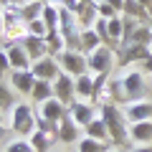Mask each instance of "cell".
<instances>
[{
    "instance_id": "1",
    "label": "cell",
    "mask_w": 152,
    "mask_h": 152,
    "mask_svg": "<svg viewBox=\"0 0 152 152\" xmlns=\"http://www.w3.org/2000/svg\"><path fill=\"white\" fill-rule=\"evenodd\" d=\"M145 71L140 66H124V71H119V89H122V102H140L147 99V79Z\"/></svg>"
},
{
    "instance_id": "2",
    "label": "cell",
    "mask_w": 152,
    "mask_h": 152,
    "mask_svg": "<svg viewBox=\"0 0 152 152\" xmlns=\"http://www.w3.org/2000/svg\"><path fill=\"white\" fill-rule=\"evenodd\" d=\"M99 117L107 122L109 134H112V142H114V145H122L124 140H129V122H127L124 112H122L114 102H104L102 109H99Z\"/></svg>"
},
{
    "instance_id": "3",
    "label": "cell",
    "mask_w": 152,
    "mask_h": 152,
    "mask_svg": "<svg viewBox=\"0 0 152 152\" xmlns=\"http://www.w3.org/2000/svg\"><path fill=\"white\" fill-rule=\"evenodd\" d=\"M38 114L31 104H13L10 107V132L18 137H31L38 129Z\"/></svg>"
},
{
    "instance_id": "4",
    "label": "cell",
    "mask_w": 152,
    "mask_h": 152,
    "mask_svg": "<svg viewBox=\"0 0 152 152\" xmlns=\"http://www.w3.org/2000/svg\"><path fill=\"white\" fill-rule=\"evenodd\" d=\"M56 58H58L61 69H64L66 74H71L74 79L89 71V64H86V53H84V51H79V48H64L58 56H56Z\"/></svg>"
},
{
    "instance_id": "5",
    "label": "cell",
    "mask_w": 152,
    "mask_h": 152,
    "mask_svg": "<svg viewBox=\"0 0 152 152\" xmlns=\"http://www.w3.org/2000/svg\"><path fill=\"white\" fill-rule=\"evenodd\" d=\"M86 64L91 74H109L114 66V51L109 43H102L99 48H94L91 53H86Z\"/></svg>"
},
{
    "instance_id": "6",
    "label": "cell",
    "mask_w": 152,
    "mask_h": 152,
    "mask_svg": "<svg viewBox=\"0 0 152 152\" xmlns=\"http://www.w3.org/2000/svg\"><path fill=\"white\" fill-rule=\"evenodd\" d=\"M81 129L84 127H79L76 119L66 112L64 117L58 119V124H56V140H61L64 145H76V142L81 140Z\"/></svg>"
},
{
    "instance_id": "7",
    "label": "cell",
    "mask_w": 152,
    "mask_h": 152,
    "mask_svg": "<svg viewBox=\"0 0 152 152\" xmlns=\"http://www.w3.org/2000/svg\"><path fill=\"white\" fill-rule=\"evenodd\" d=\"M53 96H58L66 107L76 102V79L71 74L61 71V74L53 79Z\"/></svg>"
},
{
    "instance_id": "8",
    "label": "cell",
    "mask_w": 152,
    "mask_h": 152,
    "mask_svg": "<svg viewBox=\"0 0 152 152\" xmlns=\"http://www.w3.org/2000/svg\"><path fill=\"white\" fill-rule=\"evenodd\" d=\"M31 71H33V76H36V79L53 81V79H56V76H58L64 69H61V64H58V58H56V56H43V58L33 61Z\"/></svg>"
},
{
    "instance_id": "9",
    "label": "cell",
    "mask_w": 152,
    "mask_h": 152,
    "mask_svg": "<svg viewBox=\"0 0 152 152\" xmlns=\"http://www.w3.org/2000/svg\"><path fill=\"white\" fill-rule=\"evenodd\" d=\"M66 112H69V107H66L58 96H51V99H46V102H38V117L53 122V124H58V119Z\"/></svg>"
},
{
    "instance_id": "10",
    "label": "cell",
    "mask_w": 152,
    "mask_h": 152,
    "mask_svg": "<svg viewBox=\"0 0 152 152\" xmlns=\"http://www.w3.org/2000/svg\"><path fill=\"white\" fill-rule=\"evenodd\" d=\"M8 81H10V89L18 94H26V96H31L33 94V86H36V76H33V71H10V76H8Z\"/></svg>"
},
{
    "instance_id": "11",
    "label": "cell",
    "mask_w": 152,
    "mask_h": 152,
    "mask_svg": "<svg viewBox=\"0 0 152 152\" xmlns=\"http://www.w3.org/2000/svg\"><path fill=\"white\" fill-rule=\"evenodd\" d=\"M122 112H124L127 122H145V119H152V102H150V99L127 102Z\"/></svg>"
},
{
    "instance_id": "12",
    "label": "cell",
    "mask_w": 152,
    "mask_h": 152,
    "mask_svg": "<svg viewBox=\"0 0 152 152\" xmlns=\"http://www.w3.org/2000/svg\"><path fill=\"white\" fill-rule=\"evenodd\" d=\"M8 58H10V66H13V71H28L33 66V58L28 56V51L23 48V43L20 41H13L10 46H8Z\"/></svg>"
},
{
    "instance_id": "13",
    "label": "cell",
    "mask_w": 152,
    "mask_h": 152,
    "mask_svg": "<svg viewBox=\"0 0 152 152\" xmlns=\"http://www.w3.org/2000/svg\"><path fill=\"white\" fill-rule=\"evenodd\" d=\"M69 114L76 119L79 127H86L91 119H96V109L91 102H84V99H76L74 104H69Z\"/></svg>"
},
{
    "instance_id": "14",
    "label": "cell",
    "mask_w": 152,
    "mask_h": 152,
    "mask_svg": "<svg viewBox=\"0 0 152 152\" xmlns=\"http://www.w3.org/2000/svg\"><path fill=\"white\" fill-rule=\"evenodd\" d=\"M94 94H96V76H94L91 71L76 76V99L94 102Z\"/></svg>"
},
{
    "instance_id": "15",
    "label": "cell",
    "mask_w": 152,
    "mask_h": 152,
    "mask_svg": "<svg viewBox=\"0 0 152 152\" xmlns=\"http://www.w3.org/2000/svg\"><path fill=\"white\" fill-rule=\"evenodd\" d=\"M129 140L134 145H152V119L129 122Z\"/></svg>"
},
{
    "instance_id": "16",
    "label": "cell",
    "mask_w": 152,
    "mask_h": 152,
    "mask_svg": "<svg viewBox=\"0 0 152 152\" xmlns=\"http://www.w3.org/2000/svg\"><path fill=\"white\" fill-rule=\"evenodd\" d=\"M23 43V48L28 51V56H31L33 61H38V58H43V56H51L48 53V41L46 38H38V36H26L20 41Z\"/></svg>"
},
{
    "instance_id": "17",
    "label": "cell",
    "mask_w": 152,
    "mask_h": 152,
    "mask_svg": "<svg viewBox=\"0 0 152 152\" xmlns=\"http://www.w3.org/2000/svg\"><path fill=\"white\" fill-rule=\"evenodd\" d=\"M150 46H140V43H129L124 46V58H122V66H132V64H142L145 58H150Z\"/></svg>"
},
{
    "instance_id": "18",
    "label": "cell",
    "mask_w": 152,
    "mask_h": 152,
    "mask_svg": "<svg viewBox=\"0 0 152 152\" xmlns=\"http://www.w3.org/2000/svg\"><path fill=\"white\" fill-rule=\"evenodd\" d=\"M102 43H104L102 36H99V33L94 31V26H91V28H81V33H79V46H76V48L84 51V53H91V51L99 48Z\"/></svg>"
},
{
    "instance_id": "19",
    "label": "cell",
    "mask_w": 152,
    "mask_h": 152,
    "mask_svg": "<svg viewBox=\"0 0 152 152\" xmlns=\"http://www.w3.org/2000/svg\"><path fill=\"white\" fill-rule=\"evenodd\" d=\"M84 134H86V137H94V140H102V142L112 140V134H109V127H107V122H104L102 117H96V119L89 122V124L84 127Z\"/></svg>"
},
{
    "instance_id": "20",
    "label": "cell",
    "mask_w": 152,
    "mask_h": 152,
    "mask_svg": "<svg viewBox=\"0 0 152 152\" xmlns=\"http://www.w3.org/2000/svg\"><path fill=\"white\" fill-rule=\"evenodd\" d=\"M18 8H20L23 20H26V23H31V20H36V18H41V15H43L46 0H26V3H20Z\"/></svg>"
},
{
    "instance_id": "21",
    "label": "cell",
    "mask_w": 152,
    "mask_h": 152,
    "mask_svg": "<svg viewBox=\"0 0 152 152\" xmlns=\"http://www.w3.org/2000/svg\"><path fill=\"white\" fill-rule=\"evenodd\" d=\"M28 140H31V145H33V150H36V152H48V147H51V142L56 140V134L43 132V129H36Z\"/></svg>"
},
{
    "instance_id": "22",
    "label": "cell",
    "mask_w": 152,
    "mask_h": 152,
    "mask_svg": "<svg viewBox=\"0 0 152 152\" xmlns=\"http://www.w3.org/2000/svg\"><path fill=\"white\" fill-rule=\"evenodd\" d=\"M41 18L46 20V26H48V31H51V33L61 28V10L53 5V3H46V8H43V15H41Z\"/></svg>"
},
{
    "instance_id": "23",
    "label": "cell",
    "mask_w": 152,
    "mask_h": 152,
    "mask_svg": "<svg viewBox=\"0 0 152 152\" xmlns=\"http://www.w3.org/2000/svg\"><path fill=\"white\" fill-rule=\"evenodd\" d=\"M31 96L36 99V104H38V102H46V99H51V96H53V81L38 79L36 86H33V94H31Z\"/></svg>"
},
{
    "instance_id": "24",
    "label": "cell",
    "mask_w": 152,
    "mask_h": 152,
    "mask_svg": "<svg viewBox=\"0 0 152 152\" xmlns=\"http://www.w3.org/2000/svg\"><path fill=\"white\" fill-rule=\"evenodd\" d=\"M76 150H79V152H107V142L94 140V137H86V134H84L81 140L76 142Z\"/></svg>"
},
{
    "instance_id": "25",
    "label": "cell",
    "mask_w": 152,
    "mask_h": 152,
    "mask_svg": "<svg viewBox=\"0 0 152 152\" xmlns=\"http://www.w3.org/2000/svg\"><path fill=\"white\" fill-rule=\"evenodd\" d=\"M109 38L112 41H124V15H114L109 18Z\"/></svg>"
},
{
    "instance_id": "26",
    "label": "cell",
    "mask_w": 152,
    "mask_h": 152,
    "mask_svg": "<svg viewBox=\"0 0 152 152\" xmlns=\"http://www.w3.org/2000/svg\"><path fill=\"white\" fill-rule=\"evenodd\" d=\"M3 152H36V150H33V145H31L28 137H15V140L5 142Z\"/></svg>"
},
{
    "instance_id": "27",
    "label": "cell",
    "mask_w": 152,
    "mask_h": 152,
    "mask_svg": "<svg viewBox=\"0 0 152 152\" xmlns=\"http://www.w3.org/2000/svg\"><path fill=\"white\" fill-rule=\"evenodd\" d=\"M48 26H46L43 18H36V20L28 23V36H38V38H48Z\"/></svg>"
},
{
    "instance_id": "28",
    "label": "cell",
    "mask_w": 152,
    "mask_h": 152,
    "mask_svg": "<svg viewBox=\"0 0 152 152\" xmlns=\"http://www.w3.org/2000/svg\"><path fill=\"white\" fill-rule=\"evenodd\" d=\"M122 15L145 18V15H147V8H145V5H140L137 0H124V10H122Z\"/></svg>"
},
{
    "instance_id": "29",
    "label": "cell",
    "mask_w": 152,
    "mask_h": 152,
    "mask_svg": "<svg viewBox=\"0 0 152 152\" xmlns=\"http://www.w3.org/2000/svg\"><path fill=\"white\" fill-rule=\"evenodd\" d=\"M96 15L99 18H114V15H119V10L112 5V3H107V0H102V3H96Z\"/></svg>"
},
{
    "instance_id": "30",
    "label": "cell",
    "mask_w": 152,
    "mask_h": 152,
    "mask_svg": "<svg viewBox=\"0 0 152 152\" xmlns=\"http://www.w3.org/2000/svg\"><path fill=\"white\" fill-rule=\"evenodd\" d=\"M8 71H13V66H10V58H8V51L3 48L0 51V79H3Z\"/></svg>"
},
{
    "instance_id": "31",
    "label": "cell",
    "mask_w": 152,
    "mask_h": 152,
    "mask_svg": "<svg viewBox=\"0 0 152 152\" xmlns=\"http://www.w3.org/2000/svg\"><path fill=\"white\" fill-rule=\"evenodd\" d=\"M5 104H10V89L0 81V109L5 107Z\"/></svg>"
},
{
    "instance_id": "32",
    "label": "cell",
    "mask_w": 152,
    "mask_h": 152,
    "mask_svg": "<svg viewBox=\"0 0 152 152\" xmlns=\"http://www.w3.org/2000/svg\"><path fill=\"white\" fill-rule=\"evenodd\" d=\"M140 69L145 71V74H152V56H150V58H145V61H142V64H140Z\"/></svg>"
},
{
    "instance_id": "33",
    "label": "cell",
    "mask_w": 152,
    "mask_h": 152,
    "mask_svg": "<svg viewBox=\"0 0 152 152\" xmlns=\"http://www.w3.org/2000/svg\"><path fill=\"white\" fill-rule=\"evenodd\" d=\"M0 5H3V8H18V5H20V0H0Z\"/></svg>"
},
{
    "instance_id": "34",
    "label": "cell",
    "mask_w": 152,
    "mask_h": 152,
    "mask_svg": "<svg viewBox=\"0 0 152 152\" xmlns=\"http://www.w3.org/2000/svg\"><path fill=\"white\" fill-rule=\"evenodd\" d=\"M132 152H152V145H134Z\"/></svg>"
},
{
    "instance_id": "35",
    "label": "cell",
    "mask_w": 152,
    "mask_h": 152,
    "mask_svg": "<svg viewBox=\"0 0 152 152\" xmlns=\"http://www.w3.org/2000/svg\"><path fill=\"white\" fill-rule=\"evenodd\" d=\"M107 3H112V5L117 8V10H119V13L124 10V0H107Z\"/></svg>"
},
{
    "instance_id": "36",
    "label": "cell",
    "mask_w": 152,
    "mask_h": 152,
    "mask_svg": "<svg viewBox=\"0 0 152 152\" xmlns=\"http://www.w3.org/2000/svg\"><path fill=\"white\" fill-rule=\"evenodd\" d=\"M0 36H5V18H3V10H0Z\"/></svg>"
},
{
    "instance_id": "37",
    "label": "cell",
    "mask_w": 152,
    "mask_h": 152,
    "mask_svg": "<svg viewBox=\"0 0 152 152\" xmlns=\"http://www.w3.org/2000/svg\"><path fill=\"white\" fill-rule=\"evenodd\" d=\"M137 3H140V5H145L147 10H150V8H152V0H137Z\"/></svg>"
},
{
    "instance_id": "38",
    "label": "cell",
    "mask_w": 152,
    "mask_h": 152,
    "mask_svg": "<svg viewBox=\"0 0 152 152\" xmlns=\"http://www.w3.org/2000/svg\"><path fill=\"white\" fill-rule=\"evenodd\" d=\"M3 137H5V127L0 124V140H3Z\"/></svg>"
},
{
    "instance_id": "39",
    "label": "cell",
    "mask_w": 152,
    "mask_h": 152,
    "mask_svg": "<svg viewBox=\"0 0 152 152\" xmlns=\"http://www.w3.org/2000/svg\"><path fill=\"white\" fill-rule=\"evenodd\" d=\"M0 124H3V114H0Z\"/></svg>"
},
{
    "instance_id": "40",
    "label": "cell",
    "mask_w": 152,
    "mask_h": 152,
    "mask_svg": "<svg viewBox=\"0 0 152 152\" xmlns=\"http://www.w3.org/2000/svg\"><path fill=\"white\" fill-rule=\"evenodd\" d=\"M46 3H56V0H46Z\"/></svg>"
},
{
    "instance_id": "41",
    "label": "cell",
    "mask_w": 152,
    "mask_h": 152,
    "mask_svg": "<svg viewBox=\"0 0 152 152\" xmlns=\"http://www.w3.org/2000/svg\"><path fill=\"white\" fill-rule=\"evenodd\" d=\"M150 53H152V43H150Z\"/></svg>"
},
{
    "instance_id": "42",
    "label": "cell",
    "mask_w": 152,
    "mask_h": 152,
    "mask_svg": "<svg viewBox=\"0 0 152 152\" xmlns=\"http://www.w3.org/2000/svg\"><path fill=\"white\" fill-rule=\"evenodd\" d=\"M112 152H122V150H112Z\"/></svg>"
},
{
    "instance_id": "43",
    "label": "cell",
    "mask_w": 152,
    "mask_h": 152,
    "mask_svg": "<svg viewBox=\"0 0 152 152\" xmlns=\"http://www.w3.org/2000/svg\"><path fill=\"white\" fill-rule=\"evenodd\" d=\"M53 152H61V150H53Z\"/></svg>"
}]
</instances>
